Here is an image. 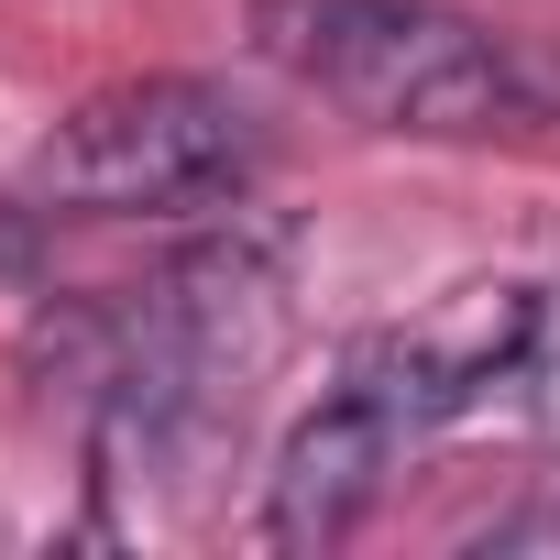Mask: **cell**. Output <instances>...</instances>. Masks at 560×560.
I'll use <instances>...</instances> for the list:
<instances>
[{"mask_svg":"<svg viewBox=\"0 0 560 560\" xmlns=\"http://www.w3.org/2000/svg\"><path fill=\"white\" fill-rule=\"evenodd\" d=\"M505 538H560V483H549V505H527V516H516Z\"/></svg>","mask_w":560,"mask_h":560,"instance_id":"5b68a950","label":"cell"},{"mask_svg":"<svg viewBox=\"0 0 560 560\" xmlns=\"http://www.w3.org/2000/svg\"><path fill=\"white\" fill-rule=\"evenodd\" d=\"M264 176V121L220 78H121L78 100L45 154L34 198L78 220H176V209H231Z\"/></svg>","mask_w":560,"mask_h":560,"instance_id":"7a4b0ae2","label":"cell"},{"mask_svg":"<svg viewBox=\"0 0 560 560\" xmlns=\"http://www.w3.org/2000/svg\"><path fill=\"white\" fill-rule=\"evenodd\" d=\"M253 45L363 132L418 143L560 132V56L451 0H253Z\"/></svg>","mask_w":560,"mask_h":560,"instance_id":"6da1fadb","label":"cell"},{"mask_svg":"<svg viewBox=\"0 0 560 560\" xmlns=\"http://www.w3.org/2000/svg\"><path fill=\"white\" fill-rule=\"evenodd\" d=\"M385 462H396V429H385L352 385H330V396H319V418H298L287 462H275L264 538H275V549H341V538L374 516Z\"/></svg>","mask_w":560,"mask_h":560,"instance_id":"277c9868","label":"cell"},{"mask_svg":"<svg viewBox=\"0 0 560 560\" xmlns=\"http://www.w3.org/2000/svg\"><path fill=\"white\" fill-rule=\"evenodd\" d=\"M538 341H549V298L527 287V275H483V287H451L440 308L418 319H385L352 341L341 385L396 429V440H429L472 407H494L505 385L538 374Z\"/></svg>","mask_w":560,"mask_h":560,"instance_id":"3957f363","label":"cell"}]
</instances>
